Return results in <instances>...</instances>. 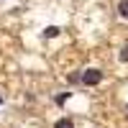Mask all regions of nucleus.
Masks as SVG:
<instances>
[{
  "label": "nucleus",
  "instance_id": "nucleus-1",
  "mask_svg": "<svg viewBox=\"0 0 128 128\" xmlns=\"http://www.w3.org/2000/svg\"><path fill=\"white\" fill-rule=\"evenodd\" d=\"M82 82L84 84H100L102 82V72L100 69H84L82 72Z\"/></svg>",
  "mask_w": 128,
  "mask_h": 128
},
{
  "label": "nucleus",
  "instance_id": "nucleus-2",
  "mask_svg": "<svg viewBox=\"0 0 128 128\" xmlns=\"http://www.w3.org/2000/svg\"><path fill=\"white\" fill-rule=\"evenodd\" d=\"M118 13H120V18L128 20V0H120V3H118Z\"/></svg>",
  "mask_w": 128,
  "mask_h": 128
},
{
  "label": "nucleus",
  "instance_id": "nucleus-3",
  "mask_svg": "<svg viewBox=\"0 0 128 128\" xmlns=\"http://www.w3.org/2000/svg\"><path fill=\"white\" fill-rule=\"evenodd\" d=\"M54 128H74V123H72V120H67V118H59V120L54 123Z\"/></svg>",
  "mask_w": 128,
  "mask_h": 128
},
{
  "label": "nucleus",
  "instance_id": "nucleus-4",
  "mask_svg": "<svg viewBox=\"0 0 128 128\" xmlns=\"http://www.w3.org/2000/svg\"><path fill=\"white\" fill-rule=\"evenodd\" d=\"M44 36H49V38H54V36H59V28H56V26H49V28L44 31Z\"/></svg>",
  "mask_w": 128,
  "mask_h": 128
},
{
  "label": "nucleus",
  "instance_id": "nucleus-5",
  "mask_svg": "<svg viewBox=\"0 0 128 128\" xmlns=\"http://www.w3.org/2000/svg\"><path fill=\"white\" fill-rule=\"evenodd\" d=\"M118 59H120V62H128V44L120 49V56H118Z\"/></svg>",
  "mask_w": 128,
  "mask_h": 128
},
{
  "label": "nucleus",
  "instance_id": "nucleus-6",
  "mask_svg": "<svg viewBox=\"0 0 128 128\" xmlns=\"http://www.w3.org/2000/svg\"><path fill=\"white\" fill-rule=\"evenodd\" d=\"M67 98H69V92H62V95H59V98H56V102L62 105V102H64V100H67Z\"/></svg>",
  "mask_w": 128,
  "mask_h": 128
},
{
  "label": "nucleus",
  "instance_id": "nucleus-7",
  "mask_svg": "<svg viewBox=\"0 0 128 128\" xmlns=\"http://www.w3.org/2000/svg\"><path fill=\"white\" fill-rule=\"evenodd\" d=\"M0 105H3V98H0Z\"/></svg>",
  "mask_w": 128,
  "mask_h": 128
}]
</instances>
